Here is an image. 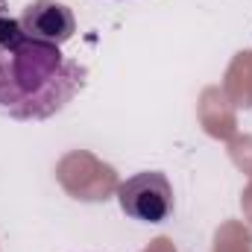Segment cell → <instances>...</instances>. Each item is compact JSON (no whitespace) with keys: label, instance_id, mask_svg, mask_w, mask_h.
Returning <instances> with one entry per match:
<instances>
[{"label":"cell","instance_id":"obj_1","mask_svg":"<svg viewBox=\"0 0 252 252\" xmlns=\"http://www.w3.org/2000/svg\"><path fill=\"white\" fill-rule=\"evenodd\" d=\"M85 67L62 47L35 41L18 18L0 15V115L47 121L82 91Z\"/></svg>","mask_w":252,"mask_h":252},{"label":"cell","instance_id":"obj_2","mask_svg":"<svg viewBox=\"0 0 252 252\" xmlns=\"http://www.w3.org/2000/svg\"><path fill=\"white\" fill-rule=\"evenodd\" d=\"M118 202L138 223H164L173 214V188L161 170H144L118 185Z\"/></svg>","mask_w":252,"mask_h":252},{"label":"cell","instance_id":"obj_3","mask_svg":"<svg viewBox=\"0 0 252 252\" xmlns=\"http://www.w3.org/2000/svg\"><path fill=\"white\" fill-rule=\"evenodd\" d=\"M18 21H21L24 32L30 38L44 41V44H56V47H62L64 41H70L73 32H76L73 12L64 3H59V0H32Z\"/></svg>","mask_w":252,"mask_h":252}]
</instances>
